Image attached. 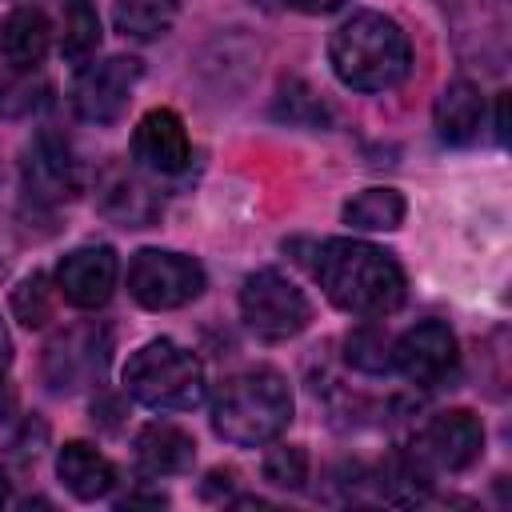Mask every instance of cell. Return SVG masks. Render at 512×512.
I'll use <instances>...</instances> for the list:
<instances>
[{"mask_svg": "<svg viewBox=\"0 0 512 512\" xmlns=\"http://www.w3.org/2000/svg\"><path fill=\"white\" fill-rule=\"evenodd\" d=\"M328 64L344 88L356 92H388L412 68L408 32L384 12H352L328 40Z\"/></svg>", "mask_w": 512, "mask_h": 512, "instance_id": "obj_2", "label": "cell"}, {"mask_svg": "<svg viewBox=\"0 0 512 512\" xmlns=\"http://www.w3.org/2000/svg\"><path fill=\"white\" fill-rule=\"evenodd\" d=\"M208 276L200 260L168 248H140L128 260V296L148 312L184 308L204 292Z\"/></svg>", "mask_w": 512, "mask_h": 512, "instance_id": "obj_6", "label": "cell"}, {"mask_svg": "<svg viewBox=\"0 0 512 512\" xmlns=\"http://www.w3.org/2000/svg\"><path fill=\"white\" fill-rule=\"evenodd\" d=\"M344 348H348V352H344L348 364L360 368V372H388V368H392V344H388V336L376 332V328H356V332H348Z\"/></svg>", "mask_w": 512, "mask_h": 512, "instance_id": "obj_26", "label": "cell"}, {"mask_svg": "<svg viewBox=\"0 0 512 512\" xmlns=\"http://www.w3.org/2000/svg\"><path fill=\"white\" fill-rule=\"evenodd\" d=\"M8 364H12V340H8V328H4V320H0V380H4Z\"/></svg>", "mask_w": 512, "mask_h": 512, "instance_id": "obj_29", "label": "cell"}, {"mask_svg": "<svg viewBox=\"0 0 512 512\" xmlns=\"http://www.w3.org/2000/svg\"><path fill=\"white\" fill-rule=\"evenodd\" d=\"M132 456H136V468L144 476H180L196 464V440L180 424L152 420L136 432Z\"/></svg>", "mask_w": 512, "mask_h": 512, "instance_id": "obj_15", "label": "cell"}, {"mask_svg": "<svg viewBox=\"0 0 512 512\" xmlns=\"http://www.w3.org/2000/svg\"><path fill=\"white\" fill-rule=\"evenodd\" d=\"M100 48V16L88 0H68L64 8V32H60V56L68 64H88V56Z\"/></svg>", "mask_w": 512, "mask_h": 512, "instance_id": "obj_21", "label": "cell"}, {"mask_svg": "<svg viewBox=\"0 0 512 512\" xmlns=\"http://www.w3.org/2000/svg\"><path fill=\"white\" fill-rule=\"evenodd\" d=\"M292 420V388L276 368H248L228 376L212 396V428L236 448L276 440Z\"/></svg>", "mask_w": 512, "mask_h": 512, "instance_id": "obj_3", "label": "cell"}, {"mask_svg": "<svg viewBox=\"0 0 512 512\" xmlns=\"http://www.w3.org/2000/svg\"><path fill=\"white\" fill-rule=\"evenodd\" d=\"M52 312H56V288L44 272H32L12 288V316L24 328H44Z\"/></svg>", "mask_w": 512, "mask_h": 512, "instance_id": "obj_22", "label": "cell"}, {"mask_svg": "<svg viewBox=\"0 0 512 512\" xmlns=\"http://www.w3.org/2000/svg\"><path fill=\"white\" fill-rule=\"evenodd\" d=\"M404 196L396 188H364L344 204V224L356 232H392L404 224Z\"/></svg>", "mask_w": 512, "mask_h": 512, "instance_id": "obj_19", "label": "cell"}, {"mask_svg": "<svg viewBox=\"0 0 512 512\" xmlns=\"http://www.w3.org/2000/svg\"><path fill=\"white\" fill-rule=\"evenodd\" d=\"M8 496H12V484H8V476H4V472H0V508H4V504H8Z\"/></svg>", "mask_w": 512, "mask_h": 512, "instance_id": "obj_30", "label": "cell"}, {"mask_svg": "<svg viewBox=\"0 0 512 512\" xmlns=\"http://www.w3.org/2000/svg\"><path fill=\"white\" fill-rule=\"evenodd\" d=\"M496 140H500V144L508 140V96L496 100Z\"/></svg>", "mask_w": 512, "mask_h": 512, "instance_id": "obj_28", "label": "cell"}, {"mask_svg": "<svg viewBox=\"0 0 512 512\" xmlns=\"http://www.w3.org/2000/svg\"><path fill=\"white\" fill-rule=\"evenodd\" d=\"M260 476H264L272 488L296 492V488H304V480H308V452H304L300 444H276V448L264 452Z\"/></svg>", "mask_w": 512, "mask_h": 512, "instance_id": "obj_25", "label": "cell"}, {"mask_svg": "<svg viewBox=\"0 0 512 512\" xmlns=\"http://www.w3.org/2000/svg\"><path fill=\"white\" fill-rule=\"evenodd\" d=\"M180 0H116L112 24L128 40H160L176 24Z\"/></svg>", "mask_w": 512, "mask_h": 512, "instance_id": "obj_20", "label": "cell"}, {"mask_svg": "<svg viewBox=\"0 0 512 512\" xmlns=\"http://www.w3.org/2000/svg\"><path fill=\"white\" fill-rule=\"evenodd\" d=\"M132 160L152 176H180L192 164L188 128L172 108H152L132 132Z\"/></svg>", "mask_w": 512, "mask_h": 512, "instance_id": "obj_13", "label": "cell"}, {"mask_svg": "<svg viewBox=\"0 0 512 512\" xmlns=\"http://www.w3.org/2000/svg\"><path fill=\"white\" fill-rule=\"evenodd\" d=\"M240 316L252 336L276 344V340H292L308 328L312 304L284 272L260 268V272L244 276V284H240Z\"/></svg>", "mask_w": 512, "mask_h": 512, "instance_id": "obj_5", "label": "cell"}, {"mask_svg": "<svg viewBox=\"0 0 512 512\" xmlns=\"http://www.w3.org/2000/svg\"><path fill=\"white\" fill-rule=\"evenodd\" d=\"M456 336L444 320H420L392 344V368L416 388H436L456 368Z\"/></svg>", "mask_w": 512, "mask_h": 512, "instance_id": "obj_11", "label": "cell"}, {"mask_svg": "<svg viewBox=\"0 0 512 512\" xmlns=\"http://www.w3.org/2000/svg\"><path fill=\"white\" fill-rule=\"evenodd\" d=\"M44 104H48V80L36 76V68H28V72L12 68V76L0 80V112L4 116H28Z\"/></svg>", "mask_w": 512, "mask_h": 512, "instance_id": "obj_23", "label": "cell"}, {"mask_svg": "<svg viewBox=\"0 0 512 512\" xmlns=\"http://www.w3.org/2000/svg\"><path fill=\"white\" fill-rule=\"evenodd\" d=\"M116 288V252L108 244H84L60 256L56 292L72 308H104Z\"/></svg>", "mask_w": 512, "mask_h": 512, "instance_id": "obj_14", "label": "cell"}, {"mask_svg": "<svg viewBox=\"0 0 512 512\" xmlns=\"http://www.w3.org/2000/svg\"><path fill=\"white\" fill-rule=\"evenodd\" d=\"M276 116L288 120V124H296V128H324V124H328L324 100H320L308 84H300V80H288V84L280 88V96H276Z\"/></svg>", "mask_w": 512, "mask_h": 512, "instance_id": "obj_24", "label": "cell"}, {"mask_svg": "<svg viewBox=\"0 0 512 512\" xmlns=\"http://www.w3.org/2000/svg\"><path fill=\"white\" fill-rule=\"evenodd\" d=\"M124 392L132 400H140L144 408L188 412V408H196L204 400L208 384H204L200 360L184 344L160 336V340L140 344L128 356V364H124Z\"/></svg>", "mask_w": 512, "mask_h": 512, "instance_id": "obj_4", "label": "cell"}, {"mask_svg": "<svg viewBox=\"0 0 512 512\" xmlns=\"http://www.w3.org/2000/svg\"><path fill=\"white\" fill-rule=\"evenodd\" d=\"M312 272L324 288V296L352 316H388L404 304V268L392 252L368 244V240H324L316 248Z\"/></svg>", "mask_w": 512, "mask_h": 512, "instance_id": "obj_1", "label": "cell"}, {"mask_svg": "<svg viewBox=\"0 0 512 512\" xmlns=\"http://www.w3.org/2000/svg\"><path fill=\"white\" fill-rule=\"evenodd\" d=\"M48 44H52V24H48L44 8L20 4V8H12L4 16V24H0V56H4L8 68H16V72L36 68L48 56Z\"/></svg>", "mask_w": 512, "mask_h": 512, "instance_id": "obj_16", "label": "cell"}, {"mask_svg": "<svg viewBox=\"0 0 512 512\" xmlns=\"http://www.w3.org/2000/svg\"><path fill=\"white\" fill-rule=\"evenodd\" d=\"M140 72L144 68L136 56H104L96 64H84L72 80V112L96 128L116 124L132 100Z\"/></svg>", "mask_w": 512, "mask_h": 512, "instance_id": "obj_8", "label": "cell"}, {"mask_svg": "<svg viewBox=\"0 0 512 512\" xmlns=\"http://www.w3.org/2000/svg\"><path fill=\"white\" fill-rule=\"evenodd\" d=\"M436 136L444 144H472L484 128V96L472 80H448L432 104Z\"/></svg>", "mask_w": 512, "mask_h": 512, "instance_id": "obj_17", "label": "cell"}, {"mask_svg": "<svg viewBox=\"0 0 512 512\" xmlns=\"http://www.w3.org/2000/svg\"><path fill=\"white\" fill-rule=\"evenodd\" d=\"M20 180H24V196L32 204H44V208L68 204L84 188V172H80L72 144L48 128L28 140L24 160H20Z\"/></svg>", "mask_w": 512, "mask_h": 512, "instance_id": "obj_9", "label": "cell"}, {"mask_svg": "<svg viewBox=\"0 0 512 512\" xmlns=\"http://www.w3.org/2000/svg\"><path fill=\"white\" fill-rule=\"evenodd\" d=\"M96 208L120 228H148L160 220V196L128 160H108L96 172Z\"/></svg>", "mask_w": 512, "mask_h": 512, "instance_id": "obj_12", "label": "cell"}, {"mask_svg": "<svg viewBox=\"0 0 512 512\" xmlns=\"http://www.w3.org/2000/svg\"><path fill=\"white\" fill-rule=\"evenodd\" d=\"M284 4L296 8V12H304V16H328V12L344 8L348 0H284Z\"/></svg>", "mask_w": 512, "mask_h": 512, "instance_id": "obj_27", "label": "cell"}, {"mask_svg": "<svg viewBox=\"0 0 512 512\" xmlns=\"http://www.w3.org/2000/svg\"><path fill=\"white\" fill-rule=\"evenodd\" d=\"M56 476L60 484L76 496V500H104L112 488H116V468L112 460L84 444V440H68L60 452H56Z\"/></svg>", "mask_w": 512, "mask_h": 512, "instance_id": "obj_18", "label": "cell"}, {"mask_svg": "<svg viewBox=\"0 0 512 512\" xmlns=\"http://www.w3.org/2000/svg\"><path fill=\"white\" fill-rule=\"evenodd\" d=\"M112 352V332L104 324H72L56 332L44 348V384L52 392H80L92 388Z\"/></svg>", "mask_w": 512, "mask_h": 512, "instance_id": "obj_7", "label": "cell"}, {"mask_svg": "<svg viewBox=\"0 0 512 512\" xmlns=\"http://www.w3.org/2000/svg\"><path fill=\"white\" fill-rule=\"evenodd\" d=\"M484 452V424L468 408L436 412L412 440V456L428 472H464Z\"/></svg>", "mask_w": 512, "mask_h": 512, "instance_id": "obj_10", "label": "cell"}]
</instances>
